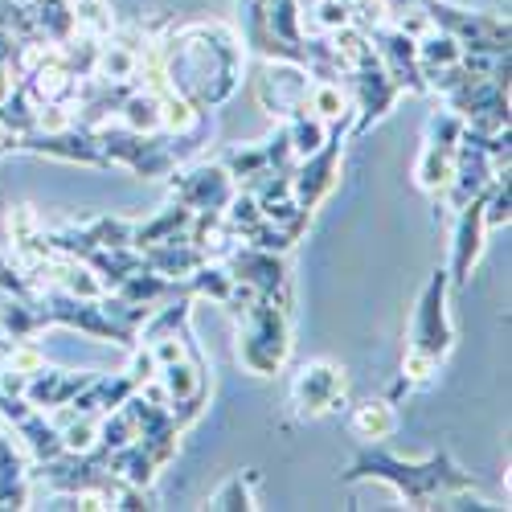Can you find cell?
<instances>
[{"label": "cell", "instance_id": "1", "mask_svg": "<svg viewBox=\"0 0 512 512\" xmlns=\"http://www.w3.org/2000/svg\"><path fill=\"white\" fill-rule=\"evenodd\" d=\"M160 66L168 87L209 115L238 95L246 46L226 21H168L160 33Z\"/></svg>", "mask_w": 512, "mask_h": 512}, {"label": "cell", "instance_id": "2", "mask_svg": "<svg viewBox=\"0 0 512 512\" xmlns=\"http://www.w3.org/2000/svg\"><path fill=\"white\" fill-rule=\"evenodd\" d=\"M345 484H365V480H381L390 484L406 508L422 512V508H439L443 496L459 492V488H476L480 480L455 463L451 451H435L426 459H398L381 443H369L353 455V463L340 472Z\"/></svg>", "mask_w": 512, "mask_h": 512}, {"label": "cell", "instance_id": "3", "mask_svg": "<svg viewBox=\"0 0 512 512\" xmlns=\"http://www.w3.org/2000/svg\"><path fill=\"white\" fill-rule=\"evenodd\" d=\"M238 320V365L254 377H275L291 361V308L254 295V300L234 312Z\"/></svg>", "mask_w": 512, "mask_h": 512}, {"label": "cell", "instance_id": "4", "mask_svg": "<svg viewBox=\"0 0 512 512\" xmlns=\"http://www.w3.org/2000/svg\"><path fill=\"white\" fill-rule=\"evenodd\" d=\"M95 136H99V148L107 156V168L123 164L127 173L140 177V181H160L181 164L177 136H164V132L144 136V132L123 127V123H103V127H95Z\"/></svg>", "mask_w": 512, "mask_h": 512}, {"label": "cell", "instance_id": "5", "mask_svg": "<svg viewBox=\"0 0 512 512\" xmlns=\"http://www.w3.org/2000/svg\"><path fill=\"white\" fill-rule=\"evenodd\" d=\"M447 295H451L447 267H435L431 279H426V287H422V295H418V304H414L410 340H406V349L426 353V357L439 361V365L455 349V324H451V312H447Z\"/></svg>", "mask_w": 512, "mask_h": 512}, {"label": "cell", "instance_id": "6", "mask_svg": "<svg viewBox=\"0 0 512 512\" xmlns=\"http://www.w3.org/2000/svg\"><path fill=\"white\" fill-rule=\"evenodd\" d=\"M426 17H431L435 29L451 33L463 54H508V41H512V29H508V17H496V13H472V9H459L451 0H422Z\"/></svg>", "mask_w": 512, "mask_h": 512}, {"label": "cell", "instance_id": "7", "mask_svg": "<svg viewBox=\"0 0 512 512\" xmlns=\"http://www.w3.org/2000/svg\"><path fill=\"white\" fill-rule=\"evenodd\" d=\"M443 99L472 132H508V74H472Z\"/></svg>", "mask_w": 512, "mask_h": 512}, {"label": "cell", "instance_id": "8", "mask_svg": "<svg viewBox=\"0 0 512 512\" xmlns=\"http://www.w3.org/2000/svg\"><path fill=\"white\" fill-rule=\"evenodd\" d=\"M345 123L349 119L332 123L328 140L312 156L295 160V168H291V197H295V205L308 209V213H316L332 197V189L340 185V160H345Z\"/></svg>", "mask_w": 512, "mask_h": 512}, {"label": "cell", "instance_id": "9", "mask_svg": "<svg viewBox=\"0 0 512 512\" xmlns=\"http://www.w3.org/2000/svg\"><path fill=\"white\" fill-rule=\"evenodd\" d=\"M41 308H46V320L50 324L78 328L82 336L103 340V345H123V349L136 345V332L123 328L119 320H111L99 300H78V295H66L58 287H46V291H41Z\"/></svg>", "mask_w": 512, "mask_h": 512}, {"label": "cell", "instance_id": "10", "mask_svg": "<svg viewBox=\"0 0 512 512\" xmlns=\"http://www.w3.org/2000/svg\"><path fill=\"white\" fill-rule=\"evenodd\" d=\"M345 394H349V373H345V365H336L328 357L304 361L291 377L295 418H324V414L345 406Z\"/></svg>", "mask_w": 512, "mask_h": 512}, {"label": "cell", "instance_id": "11", "mask_svg": "<svg viewBox=\"0 0 512 512\" xmlns=\"http://www.w3.org/2000/svg\"><path fill=\"white\" fill-rule=\"evenodd\" d=\"M234 193H238V185L222 168V160H201L189 168L177 164L173 173H168V197L193 213H222Z\"/></svg>", "mask_w": 512, "mask_h": 512}, {"label": "cell", "instance_id": "12", "mask_svg": "<svg viewBox=\"0 0 512 512\" xmlns=\"http://www.w3.org/2000/svg\"><path fill=\"white\" fill-rule=\"evenodd\" d=\"M312 82L316 78L304 66H295V62H263L259 66V78H254V99H259V107L271 119L287 123V119L308 111Z\"/></svg>", "mask_w": 512, "mask_h": 512}, {"label": "cell", "instance_id": "13", "mask_svg": "<svg viewBox=\"0 0 512 512\" xmlns=\"http://www.w3.org/2000/svg\"><path fill=\"white\" fill-rule=\"evenodd\" d=\"M226 267H230L234 279L250 283L259 295H267V300L291 308V271H287V254H275V250H259V246L238 242V246L226 254Z\"/></svg>", "mask_w": 512, "mask_h": 512}, {"label": "cell", "instance_id": "14", "mask_svg": "<svg viewBox=\"0 0 512 512\" xmlns=\"http://www.w3.org/2000/svg\"><path fill=\"white\" fill-rule=\"evenodd\" d=\"M345 87L353 91V99H357V115L349 119L353 123V136H365L373 123H381L390 111H394V103L402 99V91L390 82V74L381 70V62L373 58V62H365V66H357V70H345Z\"/></svg>", "mask_w": 512, "mask_h": 512}, {"label": "cell", "instance_id": "15", "mask_svg": "<svg viewBox=\"0 0 512 512\" xmlns=\"http://www.w3.org/2000/svg\"><path fill=\"white\" fill-rule=\"evenodd\" d=\"M17 152H33V156H50L62 164H82V168H107V156L99 148V136L91 127H62V132H25L17 136Z\"/></svg>", "mask_w": 512, "mask_h": 512}, {"label": "cell", "instance_id": "16", "mask_svg": "<svg viewBox=\"0 0 512 512\" xmlns=\"http://www.w3.org/2000/svg\"><path fill=\"white\" fill-rule=\"evenodd\" d=\"M484 193H476L463 209H455V230H451V263H447V279L451 287H467L472 271L484 259Z\"/></svg>", "mask_w": 512, "mask_h": 512}, {"label": "cell", "instance_id": "17", "mask_svg": "<svg viewBox=\"0 0 512 512\" xmlns=\"http://www.w3.org/2000/svg\"><path fill=\"white\" fill-rule=\"evenodd\" d=\"M369 37H373V50H377L381 70L390 74V82H394L402 95H431V91H426L422 66H418V46H414V37L398 33L394 25H377V29H369Z\"/></svg>", "mask_w": 512, "mask_h": 512}, {"label": "cell", "instance_id": "18", "mask_svg": "<svg viewBox=\"0 0 512 512\" xmlns=\"http://www.w3.org/2000/svg\"><path fill=\"white\" fill-rule=\"evenodd\" d=\"M95 373H74V369H50V365H41L29 381H25V402L33 406V410H41V414H50V410H58V406H70L74 402V394L87 386Z\"/></svg>", "mask_w": 512, "mask_h": 512}, {"label": "cell", "instance_id": "19", "mask_svg": "<svg viewBox=\"0 0 512 512\" xmlns=\"http://www.w3.org/2000/svg\"><path fill=\"white\" fill-rule=\"evenodd\" d=\"M140 263H144L148 271L164 275V279H177V283H181V279H189V275L205 263V254H201L185 234H177V238L140 246Z\"/></svg>", "mask_w": 512, "mask_h": 512}, {"label": "cell", "instance_id": "20", "mask_svg": "<svg viewBox=\"0 0 512 512\" xmlns=\"http://www.w3.org/2000/svg\"><path fill=\"white\" fill-rule=\"evenodd\" d=\"M185 238L205 254L209 263H226V254L238 246V234L226 222V213H193Z\"/></svg>", "mask_w": 512, "mask_h": 512}, {"label": "cell", "instance_id": "21", "mask_svg": "<svg viewBox=\"0 0 512 512\" xmlns=\"http://www.w3.org/2000/svg\"><path fill=\"white\" fill-rule=\"evenodd\" d=\"M41 328H50L46 308H41V291L21 300V295H0V336H13V340H29Z\"/></svg>", "mask_w": 512, "mask_h": 512}, {"label": "cell", "instance_id": "22", "mask_svg": "<svg viewBox=\"0 0 512 512\" xmlns=\"http://www.w3.org/2000/svg\"><path fill=\"white\" fill-rule=\"evenodd\" d=\"M29 463L13 447V439L0 435V508H29Z\"/></svg>", "mask_w": 512, "mask_h": 512}, {"label": "cell", "instance_id": "23", "mask_svg": "<svg viewBox=\"0 0 512 512\" xmlns=\"http://www.w3.org/2000/svg\"><path fill=\"white\" fill-rule=\"evenodd\" d=\"M451 173H455V152H447L439 144H422V152L414 160V185L439 201L451 185Z\"/></svg>", "mask_w": 512, "mask_h": 512}, {"label": "cell", "instance_id": "24", "mask_svg": "<svg viewBox=\"0 0 512 512\" xmlns=\"http://www.w3.org/2000/svg\"><path fill=\"white\" fill-rule=\"evenodd\" d=\"M156 377H160V386L168 394V406H181V402H189V398H197V394L209 390V369L193 365L189 357H181L173 365H160Z\"/></svg>", "mask_w": 512, "mask_h": 512}, {"label": "cell", "instance_id": "25", "mask_svg": "<svg viewBox=\"0 0 512 512\" xmlns=\"http://www.w3.org/2000/svg\"><path fill=\"white\" fill-rule=\"evenodd\" d=\"M349 426H353V435H357V439H365V443H386V439L398 431L394 402H386V398H369V402L353 406Z\"/></svg>", "mask_w": 512, "mask_h": 512}, {"label": "cell", "instance_id": "26", "mask_svg": "<svg viewBox=\"0 0 512 512\" xmlns=\"http://www.w3.org/2000/svg\"><path fill=\"white\" fill-rule=\"evenodd\" d=\"M189 222H193V209H185V205H177V201L164 205L160 213H152V218L132 222V250L152 246V242H164V238H177V234L189 230Z\"/></svg>", "mask_w": 512, "mask_h": 512}, {"label": "cell", "instance_id": "27", "mask_svg": "<svg viewBox=\"0 0 512 512\" xmlns=\"http://www.w3.org/2000/svg\"><path fill=\"white\" fill-rule=\"evenodd\" d=\"M177 291H181L177 279H164V275H156V271H148V267L132 271V275H127V279L115 287L119 300L140 304V308H156L160 300H168V295H177Z\"/></svg>", "mask_w": 512, "mask_h": 512}, {"label": "cell", "instance_id": "28", "mask_svg": "<svg viewBox=\"0 0 512 512\" xmlns=\"http://www.w3.org/2000/svg\"><path fill=\"white\" fill-rule=\"evenodd\" d=\"M13 431L21 435V443H25V451L37 459V463H50V459H58L66 447H62V431L50 422V414H41V410H33L25 422H17Z\"/></svg>", "mask_w": 512, "mask_h": 512}, {"label": "cell", "instance_id": "29", "mask_svg": "<svg viewBox=\"0 0 512 512\" xmlns=\"http://www.w3.org/2000/svg\"><path fill=\"white\" fill-rule=\"evenodd\" d=\"M181 291H189L193 300H213L218 308H226L230 295H234V275H230L226 263H209L205 259L189 279H181Z\"/></svg>", "mask_w": 512, "mask_h": 512}, {"label": "cell", "instance_id": "30", "mask_svg": "<svg viewBox=\"0 0 512 512\" xmlns=\"http://www.w3.org/2000/svg\"><path fill=\"white\" fill-rule=\"evenodd\" d=\"M254 488H259V472H234L230 480H222L218 492H209L205 508L213 512H250V508H259V500H254Z\"/></svg>", "mask_w": 512, "mask_h": 512}, {"label": "cell", "instance_id": "31", "mask_svg": "<svg viewBox=\"0 0 512 512\" xmlns=\"http://www.w3.org/2000/svg\"><path fill=\"white\" fill-rule=\"evenodd\" d=\"M119 123L132 127V132H144V136L164 132V123H160V99H156L152 91L136 87L132 95L123 99V107H119Z\"/></svg>", "mask_w": 512, "mask_h": 512}, {"label": "cell", "instance_id": "32", "mask_svg": "<svg viewBox=\"0 0 512 512\" xmlns=\"http://www.w3.org/2000/svg\"><path fill=\"white\" fill-rule=\"evenodd\" d=\"M308 111L320 115L324 123L353 119V103H349L345 82H312V91H308Z\"/></svg>", "mask_w": 512, "mask_h": 512}, {"label": "cell", "instance_id": "33", "mask_svg": "<svg viewBox=\"0 0 512 512\" xmlns=\"http://www.w3.org/2000/svg\"><path fill=\"white\" fill-rule=\"evenodd\" d=\"M414 46H418V66L422 70H443V66H455L463 58V46H459L451 33H443V29L422 33Z\"/></svg>", "mask_w": 512, "mask_h": 512}, {"label": "cell", "instance_id": "34", "mask_svg": "<svg viewBox=\"0 0 512 512\" xmlns=\"http://www.w3.org/2000/svg\"><path fill=\"white\" fill-rule=\"evenodd\" d=\"M0 123H5L13 136L37 132V103L29 99V91L21 87V82H13V91L0 99Z\"/></svg>", "mask_w": 512, "mask_h": 512}, {"label": "cell", "instance_id": "35", "mask_svg": "<svg viewBox=\"0 0 512 512\" xmlns=\"http://www.w3.org/2000/svg\"><path fill=\"white\" fill-rule=\"evenodd\" d=\"M328 132H332V123H324V119H320V115H312V111L287 119V136H291V152H295V160L312 156V152L328 140Z\"/></svg>", "mask_w": 512, "mask_h": 512}, {"label": "cell", "instance_id": "36", "mask_svg": "<svg viewBox=\"0 0 512 512\" xmlns=\"http://www.w3.org/2000/svg\"><path fill=\"white\" fill-rule=\"evenodd\" d=\"M512 222V197H508V168L492 177V185L484 189V226L488 230H504Z\"/></svg>", "mask_w": 512, "mask_h": 512}, {"label": "cell", "instance_id": "37", "mask_svg": "<svg viewBox=\"0 0 512 512\" xmlns=\"http://www.w3.org/2000/svg\"><path fill=\"white\" fill-rule=\"evenodd\" d=\"M70 9H74V29L78 33H87V37H111L115 29V17L111 9L103 5V0H70Z\"/></svg>", "mask_w": 512, "mask_h": 512}, {"label": "cell", "instance_id": "38", "mask_svg": "<svg viewBox=\"0 0 512 512\" xmlns=\"http://www.w3.org/2000/svg\"><path fill=\"white\" fill-rule=\"evenodd\" d=\"M459 136H463V119H459L451 107H443V111H431V115H426L422 144H439V148L455 152V148H459Z\"/></svg>", "mask_w": 512, "mask_h": 512}, {"label": "cell", "instance_id": "39", "mask_svg": "<svg viewBox=\"0 0 512 512\" xmlns=\"http://www.w3.org/2000/svg\"><path fill=\"white\" fill-rule=\"evenodd\" d=\"M222 168L234 177V185H242L246 177L271 168V164H267V148H263V144H238V148H230V152L222 156Z\"/></svg>", "mask_w": 512, "mask_h": 512}, {"label": "cell", "instance_id": "40", "mask_svg": "<svg viewBox=\"0 0 512 512\" xmlns=\"http://www.w3.org/2000/svg\"><path fill=\"white\" fill-rule=\"evenodd\" d=\"M127 443H136V422H132V414H127L123 406H119V410H107V418L99 422V443H95V447L119 451V447H127Z\"/></svg>", "mask_w": 512, "mask_h": 512}, {"label": "cell", "instance_id": "41", "mask_svg": "<svg viewBox=\"0 0 512 512\" xmlns=\"http://www.w3.org/2000/svg\"><path fill=\"white\" fill-rule=\"evenodd\" d=\"M353 25V9H349V0H316V9H312V37H328L336 29H345Z\"/></svg>", "mask_w": 512, "mask_h": 512}, {"label": "cell", "instance_id": "42", "mask_svg": "<svg viewBox=\"0 0 512 512\" xmlns=\"http://www.w3.org/2000/svg\"><path fill=\"white\" fill-rule=\"evenodd\" d=\"M58 431H62V447L74 451V455L91 451V447L99 443V422H95V414H74L70 422L58 426Z\"/></svg>", "mask_w": 512, "mask_h": 512}, {"label": "cell", "instance_id": "43", "mask_svg": "<svg viewBox=\"0 0 512 512\" xmlns=\"http://www.w3.org/2000/svg\"><path fill=\"white\" fill-rule=\"evenodd\" d=\"M238 242L259 246V250H275V254H287V250L295 246V238H291L287 230H279L275 222H267V218H259L254 226H246V230L238 234Z\"/></svg>", "mask_w": 512, "mask_h": 512}, {"label": "cell", "instance_id": "44", "mask_svg": "<svg viewBox=\"0 0 512 512\" xmlns=\"http://www.w3.org/2000/svg\"><path fill=\"white\" fill-rule=\"evenodd\" d=\"M5 230H9V242L13 246H25V242H33V238H41V218L29 209V205H9V213H5Z\"/></svg>", "mask_w": 512, "mask_h": 512}, {"label": "cell", "instance_id": "45", "mask_svg": "<svg viewBox=\"0 0 512 512\" xmlns=\"http://www.w3.org/2000/svg\"><path fill=\"white\" fill-rule=\"evenodd\" d=\"M439 361H431V357H426V353H414V349H406L402 353V377L410 381V386L418 390V386H426V381H435L439 377Z\"/></svg>", "mask_w": 512, "mask_h": 512}, {"label": "cell", "instance_id": "46", "mask_svg": "<svg viewBox=\"0 0 512 512\" xmlns=\"http://www.w3.org/2000/svg\"><path fill=\"white\" fill-rule=\"evenodd\" d=\"M390 17H394V29H398V33H406V37H414V41H418L422 33H431V29H435L422 5H410V9H394Z\"/></svg>", "mask_w": 512, "mask_h": 512}, {"label": "cell", "instance_id": "47", "mask_svg": "<svg viewBox=\"0 0 512 512\" xmlns=\"http://www.w3.org/2000/svg\"><path fill=\"white\" fill-rule=\"evenodd\" d=\"M349 9H353V25L357 29H377V25H386L390 9H386V0H349Z\"/></svg>", "mask_w": 512, "mask_h": 512}, {"label": "cell", "instance_id": "48", "mask_svg": "<svg viewBox=\"0 0 512 512\" xmlns=\"http://www.w3.org/2000/svg\"><path fill=\"white\" fill-rule=\"evenodd\" d=\"M160 373V365H156V357H152V349L148 345H132V365H127V377L136 381H148V377H156Z\"/></svg>", "mask_w": 512, "mask_h": 512}, {"label": "cell", "instance_id": "49", "mask_svg": "<svg viewBox=\"0 0 512 512\" xmlns=\"http://www.w3.org/2000/svg\"><path fill=\"white\" fill-rule=\"evenodd\" d=\"M5 152H17V136L9 132L5 123H0V156H5Z\"/></svg>", "mask_w": 512, "mask_h": 512}, {"label": "cell", "instance_id": "50", "mask_svg": "<svg viewBox=\"0 0 512 512\" xmlns=\"http://www.w3.org/2000/svg\"><path fill=\"white\" fill-rule=\"evenodd\" d=\"M410 5H422V0H386L390 13H394V9H410Z\"/></svg>", "mask_w": 512, "mask_h": 512}]
</instances>
